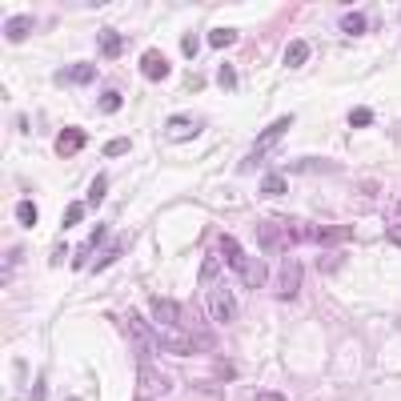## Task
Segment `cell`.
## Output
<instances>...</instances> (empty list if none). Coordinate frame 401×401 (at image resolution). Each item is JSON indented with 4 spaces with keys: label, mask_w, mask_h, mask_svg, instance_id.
Returning a JSON list of instances; mask_svg holds the SVG:
<instances>
[{
    "label": "cell",
    "mask_w": 401,
    "mask_h": 401,
    "mask_svg": "<svg viewBox=\"0 0 401 401\" xmlns=\"http://www.w3.org/2000/svg\"><path fill=\"white\" fill-rule=\"evenodd\" d=\"M289 124H293V117H281L277 124H269V129L257 137V144L249 149V157H241V165H237V169H241V173H253V169H257L261 161L269 157V153H273V144L285 137V129H289Z\"/></svg>",
    "instance_id": "obj_1"
},
{
    "label": "cell",
    "mask_w": 401,
    "mask_h": 401,
    "mask_svg": "<svg viewBox=\"0 0 401 401\" xmlns=\"http://www.w3.org/2000/svg\"><path fill=\"white\" fill-rule=\"evenodd\" d=\"M257 245L265 253H281L293 245V237H289V225L285 221H261L257 225Z\"/></svg>",
    "instance_id": "obj_2"
},
{
    "label": "cell",
    "mask_w": 401,
    "mask_h": 401,
    "mask_svg": "<svg viewBox=\"0 0 401 401\" xmlns=\"http://www.w3.org/2000/svg\"><path fill=\"white\" fill-rule=\"evenodd\" d=\"M205 313H209L217 325H229V321L237 317V301H233V293L217 285V289L209 293V301H205Z\"/></svg>",
    "instance_id": "obj_3"
},
{
    "label": "cell",
    "mask_w": 401,
    "mask_h": 401,
    "mask_svg": "<svg viewBox=\"0 0 401 401\" xmlns=\"http://www.w3.org/2000/svg\"><path fill=\"white\" fill-rule=\"evenodd\" d=\"M301 261H293V257H285L281 261V273H277V297L281 301H293L297 293H301Z\"/></svg>",
    "instance_id": "obj_4"
},
{
    "label": "cell",
    "mask_w": 401,
    "mask_h": 401,
    "mask_svg": "<svg viewBox=\"0 0 401 401\" xmlns=\"http://www.w3.org/2000/svg\"><path fill=\"white\" fill-rule=\"evenodd\" d=\"M141 389H144V398H165L169 389H173V381L165 373H157V365L141 361Z\"/></svg>",
    "instance_id": "obj_5"
},
{
    "label": "cell",
    "mask_w": 401,
    "mask_h": 401,
    "mask_svg": "<svg viewBox=\"0 0 401 401\" xmlns=\"http://www.w3.org/2000/svg\"><path fill=\"white\" fill-rule=\"evenodd\" d=\"M85 144H89V137H85V129H76V124H69V129L56 133V153H61V157H76Z\"/></svg>",
    "instance_id": "obj_6"
},
{
    "label": "cell",
    "mask_w": 401,
    "mask_h": 401,
    "mask_svg": "<svg viewBox=\"0 0 401 401\" xmlns=\"http://www.w3.org/2000/svg\"><path fill=\"white\" fill-rule=\"evenodd\" d=\"M201 129H205V120L201 117H173L165 124V133L173 137V141H189V137H197Z\"/></svg>",
    "instance_id": "obj_7"
},
{
    "label": "cell",
    "mask_w": 401,
    "mask_h": 401,
    "mask_svg": "<svg viewBox=\"0 0 401 401\" xmlns=\"http://www.w3.org/2000/svg\"><path fill=\"white\" fill-rule=\"evenodd\" d=\"M149 309H153V317H157L161 325H177V321H181V305H177L173 297H153Z\"/></svg>",
    "instance_id": "obj_8"
},
{
    "label": "cell",
    "mask_w": 401,
    "mask_h": 401,
    "mask_svg": "<svg viewBox=\"0 0 401 401\" xmlns=\"http://www.w3.org/2000/svg\"><path fill=\"white\" fill-rule=\"evenodd\" d=\"M56 80H65V85H93L96 80V65L80 61V65H72V69H61L56 72Z\"/></svg>",
    "instance_id": "obj_9"
},
{
    "label": "cell",
    "mask_w": 401,
    "mask_h": 401,
    "mask_svg": "<svg viewBox=\"0 0 401 401\" xmlns=\"http://www.w3.org/2000/svg\"><path fill=\"white\" fill-rule=\"evenodd\" d=\"M141 72L149 76V80H165L169 76V61L161 56V52H144L141 56Z\"/></svg>",
    "instance_id": "obj_10"
},
{
    "label": "cell",
    "mask_w": 401,
    "mask_h": 401,
    "mask_svg": "<svg viewBox=\"0 0 401 401\" xmlns=\"http://www.w3.org/2000/svg\"><path fill=\"white\" fill-rule=\"evenodd\" d=\"M241 281L249 285V289H261V285L269 281V269H265V261H245V265H241Z\"/></svg>",
    "instance_id": "obj_11"
},
{
    "label": "cell",
    "mask_w": 401,
    "mask_h": 401,
    "mask_svg": "<svg viewBox=\"0 0 401 401\" xmlns=\"http://www.w3.org/2000/svg\"><path fill=\"white\" fill-rule=\"evenodd\" d=\"M32 28H36V17L21 12V17H12V21L4 24V36H8V41H24V36H28Z\"/></svg>",
    "instance_id": "obj_12"
},
{
    "label": "cell",
    "mask_w": 401,
    "mask_h": 401,
    "mask_svg": "<svg viewBox=\"0 0 401 401\" xmlns=\"http://www.w3.org/2000/svg\"><path fill=\"white\" fill-rule=\"evenodd\" d=\"M96 45H100V56H109V61H113V56H120V45H124V41H120V32H113V28H100Z\"/></svg>",
    "instance_id": "obj_13"
},
{
    "label": "cell",
    "mask_w": 401,
    "mask_h": 401,
    "mask_svg": "<svg viewBox=\"0 0 401 401\" xmlns=\"http://www.w3.org/2000/svg\"><path fill=\"white\" fill-rule=\"evenodd\" d=\"M105 237H109V229H105V225H96V229H93V237H89V241H85V245L76 249V257H72V265L80 269V265L89 261V253H93V249H96V245H100V241H105Z\"/></svg>",
    "instance_id": "obj_14"
},
{
    "label": "cell",
    "mask_w": 401,
    "mask_h": 401,
    "mask_svg": "<svg viewBox=\"0 0 401 401\" xmlns=\"http://www.w3.org/2000/svg\"><path fill=\"white\" fill-rule=\"evenodd\" d=\"M221 253H225V261H229V265H233L237 273H241V265H245V249H241V245H237V237H221Z\"/></svg>",
    "instance_id": "obj_15"
},
{
    "label": "cell",
    "mask_w": 401,
    "mask_h": 401,
    "mask_svg": "<svg viewBox=\"0 0 401 401\" xmlns=\"http://www.w3.org/2000/svg\"><path fill=\"white\" fill-rule=\"evenodd\" d=\"M129 333H133V337H137L141 345H157V341H161V337H157V333L149 329V325H144V321H141V317H137V313L129 317Z\"/></svg>",
    "instance_id": "obj_16"
},
{
    "label": "cell",
    "mask_w": 401,
    "mask_h": 401,
    "mask_svg": "<svg viewBox=\"0 0 401 401\" xmlns=\"http://www.w3.org/2000/svg\"><path fill=\"white\" fill-rule=\"evenodd\" d=\"M365 28H369L365 12H345V17H341V32H345V36H361Z\"/></svg>",
    "instance_id": "obj_17"
},
{
    "label": "cell",
    "mask_w": 401,
    "mask_h": 401,
    "mask_svg": "<svg viewBox=\"0 0 401 401\" xmlns=\"http://www.w3.org/2000/svg\"><path fill=\"white\" fill-rule=\"evenodd\" d=\"M305 61H309V45L305 41H293V45L285 48V65H289V69H301Z\"/></svg>",
    "instance_id": "obj_18"
},
{
    "label": "cell",
    "mask_w": 401,
    "mask_h": 401,
    "mask_svg": "<svg viewBox=\"0 0 401 401\" xmlns=\"http://www.w3.org/2000/svg\"><path fill=\"white\" fill-rule=\"evenodd\" d=\"M209 45H213V48L237 45V28H213V32H209Z\"/></svg>",
    "instance_id": "obj_19"
},
{
    "label": "cell",
    "mask_w": 401,
    "mask_h": 401,
    "mask_svg": "<svg viewBox=\"0 0 401 401\" xmlns=\"http://www.w3.org/2000/svg\"><path fill=\"white\" fill-rule=\"evenodd\" d=\"M349 124H354V129H365V124H373V109H365V105L349 109Z\"/></svg>",
    "instance_id": "obj_20"
},
{
    "label": "cell",
    "mask_w": 401,
    "mask_h": 401,
    "mask_svg": "<svg viewBox=\"0 0 401 401\" xmlns=\"http://www.w3.org/2000/svg\"><path fill=\"white\" fill-rule=\"evenodd\" d=\"M17 221H21L24 229H32V225H36V205H32V201H21V205H17Z\"/></svg>",
    "instance_id": "obj_21"
},
{
    "label": "cell",
    "mask_w": 401,
    "mask_h": 401,
    "mask_svg": "<svg viewBox=\"0 0 401 401\" xmlns=\"http://www.w3.org/2000/svg\"><path fill=\"white\" fill-rule=\"evenodd\" d=\"M96 109H100V113H117V109H120V93H117V89L100 93V100H96Z\"/></svg>",
    "instance_id": "obj_22"
},
{
    "label": "cell",
    "mask_w": 401,
    "mask_h": 401,
    "mask_svg": "<svg viewBox=\"0 0 401 401\" xmlns=\"http://www.w3.org/2000/svg\"><path fill=\"white\" fill-rule=\"evenodd\" d=\"M120 249H124V245H113V249H105V253H100V257H96L93 273H105V269H109V265H113V261L120 257Z\"/></svg>",
    "instance_id": "obj_23"
},
{
    "label": "cell",
    "mask_w": 401,
    "mask_h": 401,
    "mask_svg": "<svg viewBox=\"0 0 401 401\" xmlns=\"http://www.w3.org/2000/svg\"><path fill=\"white\" fill-rule=\"evenodd\" d=\"M105 193H109V181H105V177H96L93 189H89V209H96V205L105 201Z\"/></svg>",
    "instance_id": "obj_24"
},
{
    "label": "cell",
    "mask_w": 401,
    "mask_h": 401,
    "mask_svg": "<svg viewBox=\"0 0 401 401\" xmlns=\"http://www.w3.org/2000/svg\"><path fill=\"white\" fill-rule=\"evenodd\" d=\"M261 193H265V197H281V193H285V181H281V177H273V173H269V177L261 181Z\"/></svg>",
    "instance_id": "obj_25"
},
{
    "label": "cell",
    "mask_w": 401,
    "mask_h": 401,
    "mask_svg": "<svg viewBox=\"0 0 401 401\" xmlns=\"http://www.w3.org/2000/svg\"><path fill=\"white\" fill-rule=\"evenodd\" d=\"M85 213H89V205H69V213L61 217V225H65V229H72V225H76V221H80Z\"/></svg>",
    "instance_id": "obj_26"
},
{
    "label": "cell",
    "mask_w": 401,
    "mask_h": 401,
    "mask_svg": "<svg viewBox=\"0 0 401 401\" xmlns=\"http://www.w3.org/2000/svg\"><path fill=\"white\" fill-rule=\"evenodd\" d=\"M217 80H221V89H237V69H233V65H221Z\"/></svg>",
    "instance_id": "obj_27"
},
{
    "label": "cell",
    "mask_w": 401,
    "mask_h": 401,
    "mask_svg": "<svg viewBox=\"0 0 401 401\" xmlns=\"http://www.w3.org/2000/svg\"><path fill=\"white\" fill-rule=\"evenodd\" d=\"M129 144H133L129 137H117V141H109V144H105V157H120V153H129Z\"/></svg>",
    "instance_id": "obj_28"
},
{
    "label": "cell",
    "mask_w": 401,
    "mask_h": 401,
    "mask_svg": "<svg viewBox=\"0 0 401 401\" xmlns=\"http://www.w3.org/2000/svg\"><path fill=\"white\" fill-rule=\"evenodd\" d=\"M45 393H48V378L41 373V378L32 381V393H28V401H45Z\"/></svg>",
    "instance_id": "obj_29"
},
{
    "label": "cell",
    "mask_w": 401,
    "mask_h": 401,
    "mask_svg": "<svg viewBox=\"0 0 401 401\" xmlns=\"http://www.w3.org/2000/svg\"><path fill=\"white\" fill-rule=\"evenodd\" d=\"M213 369H217V378H221V381H233L237 378V365H233V361H217Z\"/></svg>",
    "instance_id": "obj_30"
},
{
    "label": "cell",
    "mask_w": 401,
    "mask_h": 401,
    "mask_svg": "<svg viewBox=\"0 0 401 401\" xmlns=\"http://www.w3.org/2000/svg\"><path fill=\"white\" fill-rule=\"evenodd\" d=\"M317 269H325V273H333V269H341V253H325V257L317 261Z\"/></svg>",
    "instance_id": "obj_31"
},
{
    "label": "cell",
    "mask_w": 401,
    "mask_h": 401,
    "mask_svg": "<svg viewBox=\"0 0 401 401\" xmlns=\"http://www.w3.org/2000/svg\"><path fill=\"white\" fill-rule=\"evenodd\" d=\"M217 269H221V261H217V257H209V261H205V269H201V277H205V281H217V277H221Z\"/></svg>",
    "instance_id": "obj_32"
},
{
    "label": "cell",
    "mask_w": 401,
    "mask_h": 401,
    "mask_svg": "<svg viewBox=\"0 0 401 401\" xmlns=\"http://www.w3.org/2000/svg\"><path fill=\"white\" fill-rule=\"evenodd\" d=\"M181 52H185V56H197V52H201V48H197V32H185V41H181Z\"/></svg>",
    "instance_id": "obj_33"
},
{
    "label": "cell",
    "mask_w": 401,
    "mask_h": 401,
    "mask_svg": "<svg viewBox=\"0 0 401 401\" xmlns=\"http://www.w3.org/2000/svg\"><path fill=\"white\" fill-rule=\"evenodd\" d=\"M17 261H21V253H12V249H8V253H4V273H0V277H4V281H8V277H12V265H17Z\"/></svg>",
    "instance_id": "obj_34"
},
{
    "label": "cell",
    "mask_w": 401,
    "mask_h": 401,
    "mask_svg": "<svg viewBox=\"0 0 401 401\" xmlns=\"http://www.w3.org/2000/svg\"><path fill=\"white\" fill-rule=\"evenodd\" d=\"M293 169H333L329 161H297Z\"/></svg>",
    "instance_id": "obj_35"
},
{
    "label": "cell",
    "mask_w": 401,
    "mask_h": 401,
    "mask_svg": "<svg viewBox=\"0 0 401 401\" xmlns=\"http://www.w3.org/2000/svg\"><path fill=\"white\" fill-rule=\"evenodd\" d=\"M257 401H285V398H281V393H273V389H261Z\"/></svg>",
    "instance_id": "obj_36"
},
{
    "label": "cell",
    "mask_w": 401,
    "mask_h": 401,
    "mask_svg": "<svg viewBox=\"0 0 401 401\" xmlns=\"http://www.w3.org/2000/svg\"><path fill=\"white\" fill-rule=\"evenodd\" d=\"M385 237H389V241H393V245H398V249H401V225H393V229H389V233H385Z\"/></svg>",
    "instance_id": "obj_37"
},
{
    "label": "cell",
    "mask_w": 401,
    "mask_h": 401,
    "mask_svg": "<svg viewBox=\"0 0 401 401\" xmlns=\"http://www.w3.org/2000/svg\"><path fill=\"white\" fill-rule=\"evenodd\" d=\"M141 401H157V398H141Z\"/></svg>",
    "instance_id": "obj_38"
},
{
    "label": "cell",
    "mask_w": 401,
    "mask_h": 401,
    "mask_svg": "<svg viewBox=\"0 0 401 401\" xmlns=\"http://www.w3.org/2000/svg\"><path fill=\"white\" fill-rule=\"evenodd\" d=\"M69 401H76V398H69Z\"/></svg>",
    "instance_id": "obj_39"
},
{
    "label": "cell",
    "mask_w": 401,
    "mask_h": 401,
    "mask_svg": "<svg viewBox=\"0 0 401 401\" xmlns=\"http://www.w3.org/2000/svg\"><path fill=\"white\" fill-rule=\"evenodd\" d=\"M398 213H401V205H398Z\"/></svg>",
    "instance_id": "obj_40"
}]
</instances>
